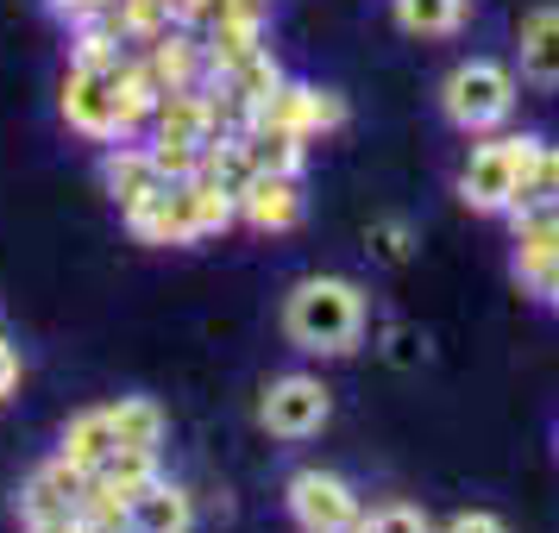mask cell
Masks as SVG:
<instances>
[{"instance_id": "7402d4cb", "label": "cell", "mask_w": 559, "mask_h": 533, "mask_svg": "<svg viewBox=\"0 0 559 533\" xmlns=\"http://www.w3.org/2000/svg\"><path fill=\"white\" fill-rule=\"evenodd\" d=\"M465 20V0H396V26L408 38H447Z\"/></svg>"}, {"instance_id": "3957f363", "label": "cell", "mask_w": 559, "mask_h": 533, "mask_svg": "<svg viewBox=\"0 0 559 533\" xmlns=\"http://www.w3.org/2000/svg\"><path fill=\"white\" fill-rule=\"evenodd\" d=\"M289 514L302 533H353L358 528V496L333 471H296L289 477Z\"/></svg>"}, {"instance_id": "6da1fadb", "label": "cell", "mask_w": 559, "mask_h": 533, "mask_svg": "<svg viewBox=\"0 0 559 533\" xmlns=\"http://www.w3.org/2000/svg\"><path fill=\"white\" fill-rule=\"evenodd\" d=\"M283 332H289V346H302V352H321V358H340L358 346V332H365V289L346 277H308L289 289V302H283Z\"/></svg>"}, {"instance_id": "cb8c5ba5", "label": "cell", "mask_w": 559, "mask_h": 533, "mask_svg": "<svg viewBox=\"0 0 559 533\" xmlns=\"http://www.w3.org/2000/svg\"><path fill=\"white\" fill-rule=\"evenodd\" d=\"M371 533H428V514L408 508V502H390V508L371 514Z\"/></svg>"}, {"instance_id": "8fae6325", "label": "cell", "mask_w": 559, "mask_h": 533, "mask_svg": "<svg viewBox=\"0 0 559 533\" xmlns=\"http://www.w3.org/2000/svg\"><path fill=\"white\" fill-rule=\"evenodd\" d=\"M127 227L139 232L145 245H195L189 202H182V182H157L139 207H127Z\"/></svg>"}, {"instance_id": "9a60e30c", "label": "cell", "mask_w": 559, "mask_h": 533, "mask_svg": "<svg viewBox=\"0 0 559 533\" xmlns=\"http://www.w3.org/2000/svg\"><path fill=\"white\" fill-rule=\"evenodd\" d=\"M120 439H114V421H107V408H88V414H76L70 427H63V446H57V458H70L76 471H102L107 452H114Z\"/></svg>"}, {"instance_id": "44dd1931", "label": "cell", "mask_w": 559, "mask_h": 533, "mask_svg": "<svg viewBox=\"0 0 559 533\" xmlns=\"http://www.w3.org/2000/svg\"><path fill=\"white\" fill-rule=\"evenodd\" d=\"M152 477H157V458L145 452V446H114V452H107V464L95 471V483H107V489H114V496H127V502Z\"/></svg>"}, {"instance_id": "5bb4252c", "label": "cell", "mask_w": 559, "mask_h": 533, "mask_svg": "<svg viewBox=\"0 0 559 533\" xmlns=\"http://www.w3.org/2000/svg\"><path fill=\"white\" fill-rule=\"evenodd\" d=\"M127 521L139 533H189V521H195V508H189V496H182L177 483L152 477L139 496L127 502Z\"/></svg>"}, {"instance_id": "52a82bcc", "label": "cell", "mask_w": 559, "mask_h": 533, "mask_svg": "<svg viewBox=\"0 0 559 533\" xmlns=\"http://www.w3.org/2000/svg\"><path fill=\"white\" fill-rule=\"evenodd\" d=\"M459 202L478 207V214H509L515 207V163H509V145L490 138L472 152V163L459 170Z\"/></svg>"}, {"instance_id": "4316f807", "label": "cell", "mask_w": 559, "mask_h": 533, "mask_svg": "<svg viewBox=\"0 0 559 533\" xmlns=\"http://www.w3.org/2000/svg\"><path fill=\"white\" fill-rule=\"evenodd\" d=\"M57 13H70V20H95V13H107L114 0H51Z\"/></svg>"}, {"instance_id": "7c38bea8", "label": "cell", "mask_w": 559, "mask_h": 533, "mask_svg": "<svg viewBox=\"0 0 559 533\" xmlns=\"http://www.w3.org/2000/svg\"><path fill=\"white\" fill-rule=\"evenodd\" d=\"M515 45H522V76L559 88V7H534L515 26Z\"/></svg>"}, {"instance_id": "2e32d148", "label": "cell", "mask_w": 559, "mask_h": 533, "mask_svg": "<svg viewBox=\"0 0 559 533\" xmlns=\"http://www.w3.org/2000/svg\"><path fill=\"white\" fill-rule=\"evenodd\" d=\"M221 82H227V101L239 107L246 120H252L258 107H264V101L283 88V70H277V57H271V51H252V57H239V63H233Z\"/></svg>"}, {"instance_id": "4fadbf2b", "label": "cell", "mask_w": 559, "mask_h": 533, "mask_svg": "<svg viewBox=\"0 0 559 533\" xmlns=\"http://www.w3.org/2000/svg\"><path fill=\"white\" fill-rule=\"evenodd\" d=\"M102 182L114 189V202H120V214H127V207H139L164 177H157L152 145H127V138H120V145L107 152V163H102Z\"/></svg>"}, {"instance_id": "5b68a950", "label": "cell", "mask_w": 559, "mask_h": 533, "mask_svg": "<svg viewBox=\"0 0 559 533\" xmlns=\"http://www.w3.org/2000/svg\"><path fill=\"white\" fill-rule=\"evenodd\" d=\"M63 120L82 138L120 145L127 132H120V101H114V70H82V63H70V76H63Z\"/></svg>"}, {"instance_id": "8992f818", "label": "cell", "mask_w": 559, "mask_h": 533, "mask_svg": "<svg viewBox=\"0 0 559 533\" xmlns=\"http://www.w3.org/2000/svg\"><path fill=\"white\" fill-rule=\"evenodd\" d=\"M252 126L264 132H296V138H314V132L346 126V101L340 95H321V88H302V82H283L271 101L252 113Z\"/></svg>"}, {"instance_id": "e0dca14e", "label": "cell", "mask_w": 559, "mask_h": 533, "mask_svg": "<svg viewBox=\"0 0 559 533\" xmlns=\"http://www.w3.org/2000/svg\"><path fill=\"white\" fill-rule=\"evenodd\" d=\"M145 70L157 76V88H164V95H170V88H195L202 45H195L189 32H157V38H152V57H145Z\"/></svg>"}, {"instance_id": "f546056e", "label": "cell", "mask_w": 559, "mask_h": 533, "mask_svg": "<svg viewBox=\"0 0 559 533\" xmlns=\"http://www.w3.org/2000/svg\"><path fill=\"white\" fill-rule=\"evenodd\" d=\"M540 295H547V302L559 307V264H554V270H547V282H540Z\"/></svg>"}, {"instance_id": "603a6c76", "label": "cell", "mask_w": 559, "mask_h": 533, "mask_svg": "<svg viewBox=\"0 0 559 533\" xmlns=\"http://www.w3.org/2000/svg\"><path fill=\"white\" fill-rule=\"evenodd\" d=\"M120 45H127V38H120L114 26H82L76 57H70V63H82V70H120V63H127Z\"/></svg>"}, {"instance_id": "ffe728a7", "label": "cell", "mask_w": 559, "mask_h": 533, "mask_svg": "<svg viewBox=\"0 0 559 533\" xmlns=\"http://www.w3.org/2000/svg\"><path fill=\"white\" fill-rule=\"evenodd\" d=\"M107 421H114V439H120V446L157 452V439H164V408L145 402V396H120V402L107 408Z\"/></svg>"}, {"instance_id": "d4e9b609", "label": "cell", "mask_w": 559, "mask_h": 533, "mask_svg": "<svg viewBox=\"0 0 559 533\" xmlns=\"http://www.w3.org/2000/svg\"><path fill=\"white\" fill-rule=\"evenodd\" d=\"M447 533H509V528L497 521V514H459V521H453Z\"/></svg>"}, {"instance_id": "7a4b0ae2", "label": "cell", "mask_w": 559, "mask_h": 533, "mask_svg": "<svg viewBox=\"0 0 559 533\" xmlns=\"http://www.w3.org/2000/svg\"><path fill=\"white\" fill-rule=\"evenodd\" d=\"M509 107H515V76H509L503 63H490V57H472V63H459L453 76L440 82V113L459 132L503 126Z\"/></svg>"}, {"instance_id": "f1b7e54d", "label": "cell", "mask_w": 559, "mask_h": 533, "mask_svg": "<svg viewBox=\"0 0 559 533\" xmlns=\"http://www.w3.org/2000/svg\"><path fill=\"white\" fill-rule=\"evenodd\" d=\"M26 533H102L95 521H82V514H70V521H51V528H26Z\"/></svg>"}, {"instance_id": "9c48e42d", "label": "cell", "mask_w": 559, "mask_h": 533, "mask_svg": "<svg viewBox=\"0 0 559 533\" xmlns=\"http://www.w3.org/2000/svg\"><path fill=\"white\" fill-rule=\"evenodd\" d=\"M239 220L258 232H289L302 220V189L296 177H271V170H252L246 189H239Z\"/></svg>"}, {"instance_id": "484cf974", "label": "cell", "mask_w": 559, "mask_h": 533, "mask_svg": "<svg viewBox=\"0 0 559 533\" xmlns=\"http://www.w3.org/2000/svg\"><path fill=\"white\" fill-rule=\"evenodd\" d=\"M13 383H20V358H13V346L0 339V402L13 396Z\"/></svg>"}, {"instance_id": "ac0fdd59", "label": "cell", "mask_w": 559, "mask_h": 533, "mask_svg": "<svg viewBox=\"0 0 559 533\" xmlns=\"http://www.w3.org/2000/svg\"><path fill=\"white\" fill-rule=\"evenodd\" d=\"M157 95H164V88H157V76L145 70V63H132V57H127V63L114 70V101H120V132H127V138L152 120Z\"/></svg>"}, {"instance_id": "4dcf8cb0", "label": "cell", "mask_w": 559, "mask_h": 533, "mask_svg": "<svg viewBox=\"0 0 559 533\" xmlns=\"http://www.w3.org/2000/svg\"><path fill=\"white\" fill-rule=\"evenodd\" d=\"M114 533H139V528H132V521H120V528H114Z\"/></svg>"}, {"instance_id": "83f0119b", "label": "cell", "mask_w": 559, "mask_h": 533, "mask_svg": "<svg viewBox=\"0 0 559 533\" xmlns=\"http://www.w3.org/2000/svg\"><path fill=\"white\" fill-rule=\"evenodd\" d=\"M371 239H378V252H383V257H403V227H396V220H383Z\"/></svg>"}, {"instance_id": "277c9868", "label": "cell", "mask_w": 559, "mask_h": 533, "mask_svg": "<svg viewBox=\"0 0 559 533\" xmlns=\"http://www.w3.org/2000/svg\"><path fill=\"white\" fill-rule=\"evenodd\" d=\"M328 389H321V377H302V371H289V377H277L271 389H264V402H258V421L277 433V439H308V433L328 427Z\"/></svg>"}, {"instance_id": "ba28073f", "label": "cell", "mask_w": 559, "mask_h": 533, "mask_svg": "<svg viewBox=\"0 0 559 533\" xmlns=\"http://www.w3.org/2000/svg\"><path fill=\"white\" fill-rule=\"evenodd\" d=\"M82 483L88 471H76L70 458H51L38 477L26 483V496H20V514H26V528H51V521H70L82 502Z\"/></svg>"}, {"instance_id": "30bf717a", "label": "cell", "mask_w": 559, "mask_h": 533, "mask_svg": "<svg viewBox=\"0 0 559 533\" xmlns=\"http://www.w3.org/2000/svg\"><path fill=\"white\" fill-rule=\"evenodd\" d=\"M559 264V207H515V277L540 289Z\"/></svg>"}, {"instance_id": "d6986e66", "label": "cell", "mask_w": 559, "mask_h": 533, "mask_svg": "<svg viewBox=\"0 0 559 533\" xmlns=\"http://www.w3.org/2000/svg\"><path fill=\"white\" fill-rule=\"evenodd\" d=\"M246 157L252 170H271V177H296L308 157V138L296 132H264V126H246Z\"/></svg>"}]
</instances>
